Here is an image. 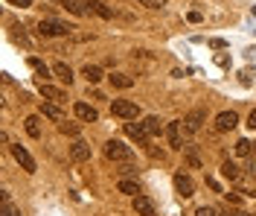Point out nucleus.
<instances>
[{
    "label": "nucleus",
    "mask_w": 256,
    "mask_h": 216,
    "mask_svg": "<svg viewBox=\"0 0 256 216\" xmlns=\"http://www.w3.org/2000/svg\"><path fill=\"white\" fill-rule=\"evenodd\" d=\"M73 30V27H67L62 21H52V18H44L41 24H38V35H44V38H58V35H67Z\"/></svg>",
    "instance_id": "2"
},
{
    "label": "nucleus",
    "mask_w": 256,
    "mask_h": 216,
    "mask_svg": "<svg viewBox=\"0 0 256 216\" xmlns=\"http://www.w3.org/2000/svg\"><path fill=\"white\" fill-rule=\"evenodd\" d=\"M254 146H256V143H254Z\"/></svg>",
    "instance_id": "36"
},
{
    "label": "nucleus",
    "mask_w": 256,
    "mask_h": 216,
    "mask_svg": "<svg viewBox=\"0 0 256 216\" xmlns=\"http://www.w3.org/2000/svg\"><path fill=\"white\" fill-rule=\"evenodd\" d=\"M222 175H224V178H230V181H239V178H242V169L233 164V161H224V164H222Z\"/></svg>",
    "instance_id": "18"
},
{
    "label": "nucleus",
    "mask_w": 256,
    "mask_h": 216,
    "mask_svg": "<svg viewBox=\"0 0 256 216\" xmlns=\"http://www.w3.org/2000/svg\"><path fill=\"white\" fill-rule=\"evenodd\" d=\"M210 47L212 50H222V47H227V41L224 38H210Z\"/></svg>",
    "instance_id": "29"
},
{
    "label": "nucleus",
    "mask_w": 256,
    "mask_h": 216,
    "mask_svg": "<svg viewBox=\"0 0 256 216\" xmlns=\"http://www.w3.org/2000/svg\"><path fill=\"white\" fill-rule=\"evenodd\" d=\"M41 114L47 117V120H52V123H58V126H64V123H67V114H64L58 105H52V102L41 105Z\"/></svg>",
    "instance_id": "11"
},
{
    "label": "nucleus",
    "mask_w": 256,
    "mask_h": 216,
    "mask_svg": "<svg viewBox=\"0 0 256 216\" xmlns=\"http://www.w3.org/2000/svg\"><path fill=\"white\" fill-rule=\"evenodd\" d=\"M143 129L148 132V137H152V134H160V120H158V117H146Z\"/></svg>",
    "instance_id": "24"
},
{
    "label": "nucleus",
    "mask_w": 256,
    "mask_h": 216,
    "mask_svg": "<svg viewBox=\"0 0 256 216\" xmlns=\"http://www.w3.org/2000/svg\"><path fill=\"white\" fill-rule=\"evenodd\" d=\"M195 216H216V210H212V207H198Z\"/></svg>",
    "instance_id": "31"
},
{
    "label": "nucleus",
    "mask_w": 256,
    "mask_h": 216,
    "mask_svg": "<svg viewBox=\"0 0 256 216\" xmlns=\"http://www.w3.org/2000/svg\"><path fill=\"white\" fill-rule=\"evenodd\" d=\"M0 199H3V204H0V216H20V210H18L15 204H12V199H9V193H3Z\"/></svg>",
    "instance_id": "20"
},
{
    "label": "nucleus",
    "mask_w": 256,
    "mask_h": 216,
    "mask_svg": "<svg viewBox=\"0 0 256 216\" xmlns=\"http://www.w3.org/2000/svg\"><path fill=\"white\" fill-rule=\"evenodd\" d=\"M30 67H32V70H38V76H44V79H50V67L44 65L41 59H35V56H32V59H30Z\"/></svg>",
    "instance_id": "25"
},
{
    "label": "nucleus",
    "mask_w": 256,
    "mask_h": 216,
    "mask_svg": "<svg viewBox=\"0 0 256 216\" xmlns=\"http://www.w3.org/2000/svg\"><path fill=\"white\" fill-rule=\"evenodd\" d=\"M175 190L180 199H190L192 193H195V184H192L190 175H184V172H175Z\"/></svg>",
    "instance_id": "5"
},
{
    "label": "nucleus",
    "mask_w": 256,
    "mask_h": 216,
    "mask_svg": "<svg viewBox=\"0 0 256 216\" xmlns=\"http://www.w3.org/2000/svg\"><path fill=\"white\" fill-rule=\"evenodd\" d=\"M111 114L122 117V120H137V117H140V105L131 102V100H114L111 102Z\"/></svg>",
    "instance_id": "1"
},
{
    "label": "nucleus",
    "mask_w": 256,
    "mask_h": 216,
    "mask_svg": "<svg viewBox=\"0 0 256 216\" xmlns=\"http://www.w3.org/2000/svg\"><path fill=\"white\" fill-rule=\"evenodd\" d=\"M24 123H26V134H30V137H41V120H38L35 114L26 117Z\"/></svg>",
    "instance_id": "22"
},
{
    "label": "nucleus",
    "mask_w": 256,
    "mask_h": 216,
    "mask_svg": "<svg viewBox=\"0 0 256 216\" xmlns=\"http://www.w3.org/2000/svg\"><path fill=\"white\" fill-rule=\"evenodd\" d=\"M52 73H56L62 82H67V85L73 82V70H70V65H64V62H56V65H52Z\"/></svg>",
    "instance_id": "17"
},
{
    "label": "nucleus",
    "mask_w": 256,
    "mask_h": 216,
    "mask_svg": "<svg viewBox=\"0 0 256 216\" xmlns=\"http://www.w3.org/2000/svg\"><path fill=\"white\" fill-rule=\"evenodd\" d=\"M248 126H250V129H256V108L250 111V117H248Z\"/></svg>",
    "instance_id": "35"
},
{
    "label": "nucleus",
    "mask_w": 256,
    "mask_h": 216,
    "mask_svg": "<svg viewBox=\"0 0 256 216\" xmlns=\"http://www.w3.org/2000/svg\"><path fill=\"white\" fill-rule=\"evenodd\" d=\"M108 79H111L114 88H122V91H126V88H134V79H131V76H126V73H111Z\"/></svg>",
    "instance_id": "19"
},
{
    "label": "nucleus",
    "mask_w": 256,
    "mask_h": 216,
    "mask_svg": "<svg viewBox=\"0 0 256 216\" xmlns=\"http://www.w3.org/2000/svg\"><path fill=\"white\" fill-rule=\"evenodd\" d=\"M186 158H190V166H195V169L201 166V161H198V155H195V152H192V149H190V155H186Z\"/></svg>",
    "instance_id": "32"
},
{
    "label": "nucleus",
    "mask_w": 256,
    "mask_h": 216,
    "mask_svg": "<svg viewBox=\"0 0 256 216\" xmlns=\"http://www.w3.org/2000/svg\"><path fill=\"white\" fill-rule=\"evenodd\" d=\"M105 155H108V161L126 164V161H131V146H126L122 140H108L105 143Z\"/></svg>",
    "instance_id": "3"
},
{
    "label": "nucleus",
    "mask_w": 256,
    "mask_h": 216,
    "mask_svg": "<svg viewBox=\"0 0 256 216\" xmlns=\"http://www.w3.org/2000/svg\"><path fill=\"white\" fill-rule=\"evenodd\" d=\"M236 155H242V158L250 155V143H248V140H239V143H236Z\"/></svg>",
    "instance_id": "26"
},
{
    "label": "nucleus",
    "mask_w": 256,
    "mask_h": 216,
    "mask_svg": "<svg viewBox=\"0 0 256 216\" xmlns=\"http://www.w3.org/2000/svg\"><path fill=\"white\" fill-rule=\"evenodd\" d=\"M41 97H47V100H52V102H64L67 100V94H64L62 88H52V85H47V82H41Z\"/></svg>",
    "instance_id": "14"
},
{
    "label": "nucleus",
    "mask_w": 256,
    "mask_h": 216,
    "mask_svg": "<svg viewBox=\"0 0 256 216\" xmlns=\"http://www.w3.org/2000/svg\"><path fill=\"white\" fill-rule=\"evenodd\" d=\"M224 216H250V213H248V210H239V207H227Z\"/></svg>",
    "instance_id": "30"
},
{
    "label": "nucleus",
    "mask_w": 256,
    "mask_h": 216,
    "mask_svg": "<svg viewBox=\"0 0 256 216\" xmlns=\"http://www.w3.org/2000/svg\"><path fill=\"white\" fill-rule=\"evenodd\" d=\"M88 6H90V12H96V15L105 18V21H108V18H114V12L105 6V3H99V0H88Z\"/></svg>",
    "instance_id": "21"
},
{
    "label": "nucleus",
    "mask_w": 256,
    "mask_h": 216,
    "mask_svg": "<svg viewBox=\"0 0 256 216\" xmlns=\"http://www.w3.org/2000/svg\"><path fill=\"white\" fill-rule=\"evenodd\" d=\"M73 114L79 117V120H84V123H96L99 120V111H96L94 105H88V102H76L73 105Z\"/></svg>",
    "instance_id": "8"
},
{
    "label": "nucleus",
    "mask_w": 256,
    "mask_h": 216,
    "mask_svg": "<svg viewBox=\"0 0 256 216\" xmlns=\"http://www.w3.org/2000/svg\"><path fill=\"white\" fill-rule=\"evenodd\" d=\"M116 187H120V193H126V196H140V187H137V181H128V178H122Z\"/></svg>",
    "instance_id": "23"
},
{
    "label": "nucleus",
    "mask_w": 256,
    "mask_h": 216,
    "mask_svg": "<svg viewBox=\"0 0 256 216\" xmlns=\"http://www.w3.org/2000/svg\"><path fill=\"white\" fill-rule=\"evenodd\" d=\"M12 155H15V161L24 166L26 172H35V158H32V155L24 149V146H18V143H15V146H12Z\"/></svg>",
    "instance_id": "9"
},
{
    "label": "nucleus",
    "mask_w": 256,
    "mask_h": 216,
    "mask_svg": "<svg viewBox=\"0 0 256 216\" xmlns=\"http://www.w3.org/2000/svg\"><path fill=\"white\" fill-rule=\"evenodd\" d=\"M134 213L137 216H154V201L148 196H134Z\"/></svg>",
    "instance_id": "12"
},
{
    "label": "nucleus",
    "mask_w": 256,
    "mask_h": 216,
    "mask_svg": "<svg viewBox=\"0 0 256 216\" xmlns=\"http://www.w3.org/2000/svg\"><path fill=\"white\" fill-rule=\"evenodd\" d=\"M82 76H84L90 85H96L105 73H102V67H96V65H84V67H82Z\"/></svg>",
    "instance_id": "16"
},
{
    "label": "nucleus",
    "mask_w": 256,
    "mask_h": 216,
    "mask_svg": "<svg viewBox=\"0 0 256 216\" xmlns=\"http://www.w3.org/2000/svg\"><path fill=\"white\" fill-rule=\"evenodd\" d=\"M126 134L131 137V140H137L140 146L148 143V132L143 129V123H137V126H134V123H126Z\"/></svg>",
    "instance_id": "10"
},
{
    "label": "nucleus",
    "mask_w": 256,
    "mask_h": 216,
    "mask_svg": "<svg viewBox=\"0 0 256 216\" xmlns=\"http://www.w3.org/2000/svg\"><path fill=\"white\" fill-rule=\"evenodd\" d=\"M227 201H233V204H242V196H236V193H227Z\"/></svg>",
    "instance_id": "34"
},
{
    "label": "nucleus",
    "mask_w": 256,
    "mask_h": 216,
    "mask_svg": "<svg viewBox=\"0 0 256 216\" xmlns=\"http://www.w3.org/2000/svg\"><path fill=\"white\" fill-rule=\"evenodd\" d=\"M70 158H73V161H90V146H88L84 140H76V143L70 146Z\"/></svg>",
    "instance_id": "13"
},
{
    "label": "nucleus",
    "mask_w": 256,
    "mask_h": 216,
    "mask_svg": "<svg viewBox=\"0 0 256 216\" xmlns=\"http://www.w3.org/2000/svg\"><path fill=\"white\" fill-rule=\"evenodd\" d=\"M236 123H239L236 111H222V114L216 117V132H233Z\"/></svg>",
    "instance_id": "6"
},
{
    "label": "nucleus",
    "mask_w": 256,
    "mask_h": 216,
    "mask_svg": "<svg viewBox=\"0 0 256 216\" xmlns=\"http://www.w3.org/2000/svg\"><path fill=\"white\" fill-rule=\"evenodd\" d=\"M180 132H184V123H169L166 126V137H169V146L172 149H184V137H180Z\"/></svg>",
    "instance_id": "7"
},
{
    "label": "nucleus",
    "mask_w": 256,
    "mask_h": 216,
    "mask_svg": "<svg viewBox=\"0 0 256 216\" xmlns=\"http://www.w3.org/2000/svg\"><path fill=\"white\" fill-rule=\"evenodd\" d=\"M207 120V111H201V108H195V111H190V114L184 117V132L195 134L198 129H201V123Z\"/></svg>",
    "instance_id": "4"
},
{
    "label": "nucleus",
    "mask_w": 256,
    "mask_h": 216,
    "mask_svg": "<svg viewBox=\"0 0 256 216\" xmlns=\"http://www.w3.org/2000/svg\"><path fill=\"white\" fill-rule=\"evenodd\" d=\"M9 3H12V6H20V9H26V6H32L30 0H9Z\"/></svg>",
    "instance_id": "33"
},
{
    "label": "nucleus",
    "mask_w": 256,
    "mask_h": 216,
    "mask_svg": "<svg viewBox=\"0 0 256 216\" xmlns=\"http://www.w3.org/2000/svg\"><path fill=\"white\" fill-rule=\"evenodd\" d=\"M137 3H143L148 9H163V6H166V0H137Z\"/></svg>",
    "instance_id": "27"
},
{
    "label": "nucleus",
    "mask_w": 256,
    "mask_h": 216,
    "mask_svg": "<svg viewBox=\"0 0 256 216\" xmlns=\"http://www.w3.org/2000/svg\"><path fill=\"white\" fill-rule=\"evenodd\" d=\"M62 3H64V9H67V12H73L76 18L88 15V9H84V6H88V0H62Z\"/></svg>",
    "instance_id": "15"
},
{
    "label": "nucleus",
    "mask_w": 256,
    "mask_h": 216,
    "mask_svg": "<svg viewBox=\"0 0 256 216\" xmlns=\"http://www.w3.org/2000/svg\"><path fill=\"white\" fill-rule=\"evenodd\" d=\"M58 129H62L64 134H70V137H76V134H79V126H73V123H64V126H58Z\"/></svg>",
    "instance_id": "28"
}]
</instances>
